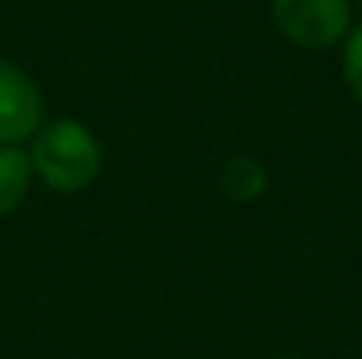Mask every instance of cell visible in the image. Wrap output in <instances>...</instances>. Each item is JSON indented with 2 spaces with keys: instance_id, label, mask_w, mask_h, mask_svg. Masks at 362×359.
Segmentation results:
<instances>
[{
  "instance_id": "1",
  "label": "cell",
  "mask_w": 362,
  "mask_h": 359,
  "mask_svg": "<svg viewBox=\"0 0 362 359\" xmlns=\"http://www.w3.org/2000/svg\"><path fill=\"white\" fill-rule=\"evenodd\" d=\"M32 173L57 194L88 190L103 173V144L81 120H49L35 130L28 148Z\"/></svg>"
},
{
  "instance_id": "2",
  "label": "cell",
  "mask_w": 362,
  "mask_h": 359,
  "mask_svg": "<svg viewBox=\"0 0 362 359\" xmlns=\"http://www.w3.org/2000/svg\"><path fill=\"white\" fill-rule=\"evenodd\" d=\"M274 28L299 50H334L356 25L352 0H271Z\"/></svg>"
},
{
  "instance_id": "3",
  "label": "cell",
  "mask_w": 362,
  "mask_h": 359,
  "mask_svg": "<svg viewBox=\"0 0 362 359\" xmlns=\"http://www.w3.org/2000/svg\"><path fill=\"white\" fill-rule=\"evenodd\" d=\"M46 123L39 85L11 60L0 57V144H25Z\"/></svg>"
},
{
  "instance_id": "4",
  "label": "cell",
  "mask_w": 362,
  "mask_h": 359,
  "mask_svg": "<svg viewBox=\"0 0 362 359\" xmlns=\"http://www.w3.org/2000/svg\"><path fill=\"white\" fill-rule=\"evenodd\" d=\"M32 162L21 144H0V219H7L32 187Z\"/></svg>"
},
{
  "instance_id": "5",
  "label": "cell",
  "mask_w": 362,
  "mask_h": 359,
  "mask_svg": "<svg viewBox=\"0 0 362 359\" xmlns=\"http://www.w3.org/2000/svg\"><path fill=\"white\" fill-rule=\"evenodd\" d=\"M218 180H222L226 198H233V201H240V205H250V201L264 198L271 173H267V166H264L260 159H253V155H233V159L222 166V176H218Z\"/></svg>"
},
{
  "instance_id": "6",
  "label": "cell",
  "mask_w": 362,
  "mask_h": 359,
  "mask_svg": "<svg viewBox=\"0 0 362 359\" xmlns=\"http://www.w3.org/2000/svg\"><path fill=\"white\" fill-rule=\"evenodd\" d=\"M341 78H345L352 99L362 106V21L352 25V32L341 42Z\"/></svg>"
},
{
  "instance_id": "7",
  "label": "cell",
  "mask_w": 362,
  "mask_h": 359,
  "mask_svg": "<svg viewBox=\"0 0 362 359\" xmlns=\"http://www.w3.org/2000/svg\"><path fill=\"white\" fill-rule=\"evenodd\" d=\"M352 7H362V0H352Z\"/></svg>"
},
{
  "instance_id": "8",
  "label": "cell",
  "mask_w": 362,
  "mask_h": 359,
  "mask_svg": "<svg viewBox=\"0 0 362 359\" xmlns=\"http://www.w3.org/2000/svg\"><path fill=\"white\" fill-rule=\"evenodd\" d=\"M281 359H299V356H281Z\"/></svg>"
}]
</instances>
